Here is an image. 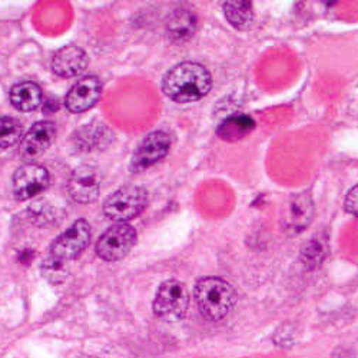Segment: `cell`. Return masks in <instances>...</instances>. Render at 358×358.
Masks as SVG:
<instances>
[{
  "instance_id": "cell-13",
  "label": "cell",
  "mask_w": 358,
  "mask_h": 358,
  "mask_svg": "<svg viewBox=\"0 0 358 358\" xmlns=\"http://www.w3.org/2000/svg\"><path fill=\"white\" fill-rule=\"evenodd\" d=\"M314 215V203L308 194H296L294 195L284 213V222L289 231H303L313 220Z\"/></svg>"
},
{
  "instance_id": "cell-19",
  "label": "cell",
  "mask_w": 358,
  "mask_h": 358,
  "mask_svg": "<svg viewBox=\"0 0 358 358\" xmlns=\"http://www.w3.org/2000/svg\"><path fill=\"white\" fill-rule=\"evenodd\" d=\"M106 132L105 127H85L78 132L76 141H78V146L80 149H85V151H91L92 148H95L98 143L102 142L103 139V134Z\"/></svg>"
},
{
  "instance_id": "cell-5",
  "label": "cell",
  "mask_w": 358,
  "mask_h": 358,
  "mask_svg": "<svg viewBox=\"0 0 358 358\" xmlns=\"http://www.w3.org/2000/svg\"><path fill=\"white\" fill-rule=\"evenodd\" d=\"M138 234L128 224H117L109 228L96 243V254L108 262L125 258L136 244Z\"/></svg>"
},
{
  "instance_id": "cell-16",
  "label": "cell",
  "mask_w": 358,
  "mask_h": 358,
  "mask_svg": "<svg viewBox=\"0 0 358 358\" xmlns=\"http://www.w3.org/2000/svg\"><path fill=\"white\" fill-rule=\"evenodd\" d=\"M224 13L228 22L238 31H248L254 23V10L251 2H225Z\"/></svg>"
},
{
  "instance_id": "cell-1",
  "label": "cell",
  "mask_w": 358,
  "mask_h": 358,
  "mask_svg": "<svg viewBox=\"0 0 358 358\" xmlns=\"http://www.w3.org/2000/svg\"><path fill=\"white\" fill-rule=\"evenodd\" d=\"M211 73L199 64L184 62L172 68L162 80L164 94L179 103L196 102L210 94Z\"/></svg>"
},
{
  "instance_id": "cell-3",
  "label": "cell",
  "mask_w": 358,
  "mask_h": 358,
  "mask_svg": "<svg viewBox=\"0 0 358 358\" xmlns=\"http://www.w3.org/2000/svg\"><path fill=\"white\" fill-rule=\"evenodd\" d=\"M148 194L143 188L128 185L117 189L103 203V214L119 224L136 218L146 206Z\"/></svg>"
},
{
  "instance_id": "cell-4",
  "label": "cell",
  "mask_w": 358,
  "mask_h": 358,
  "mask_svg": "<svg viewBox=\"0 0 358 358\" xmlns=\"http://www.w3.org/2000/svg\"><path fill=\"white\" fill-rule=\"evenodd\" d=\"M189 307V295L187 287L176 280L165 281L154 300L155 315L166 322L182 320Z\"/></svg>"
},
{
  "instance_id": "cell-20",
  "label": "cell",
  "mask_w": 358,
  "mask_h": 358,
  "mask_svg": "<svg viewBox=\"0 0 358 358\" xmlns=\"http://www.w3.org/2000/svg\"><path fill=\"white\" fill-rule=\"evenodd\" d=\"M42 273L46 280H49L53 284H59L68 277V268H66L65 262L59 261L49 255V258L43 261Z\"/></svg>"
},
{
  "instance_id": "cell-14",
  "label": "cell",
  "mask_w": 358,
  "mask_h": 358,
  "mask_svg": "<svg viewBox=\"0 0 358 358\" xmlns=\"http://www.w3.org/2000/svg\"><path fill=\"white\" fill-rule=\"evenodd\" d=\"M255 128V121L245 113H235L228 116L218 127V136L227 142L244 139Z\"/></svg>"
},
{
  "instance_id": "cell-9",
  "label": "cell",
  "mask_w": 358,
  "mask_h": 358,
  "mask_svg": "<svg viewBox=\"0 0 358 358\" xmlns=\"http://www.w3.org/2000/svg\"><path fill=\"white\" fill-rule=\"evenodd\" d=\"M69 194L79 203L95 202L101 192V175L96 168L83 165L73 171L69 179Z\"/></svg>"
},
{
  "instance_id": "cell-2",
  "label": "cell",
  "mask_w": 358,
  "mask_h": 358,
  "mask_svg": "<svg viewBox=\"0 0 358 358\" xmlns=\"http://www.w3.org/2000/svg\"><path fill=\"white\" fill-rule=\"evenodd\" d=\"M201 314L210 321L225 318L236 303V292L231 284L218 277L201 278L194 289Z\"/></svg>"
},
{
  "instance_id": "cell-10",
  "label": "cell",
  "mask_w": 358,
  "mask_h": 358,
  "mask_svg": "<svg viewBox=\"0 0 358 358\" xmlns=\"http://www.w3.org/2000/svg\"><path fill=\"white\" fill-rule=\"evenodd\" d=\"M102 94V83L96 76H86L76 82L66 95V108L72 113H82L95 106Z\"/></svg>"
},
{
  "instance_id": "cell-12",
  "label": "cell",
  "mask_w": 358,
  "mask_h": 358,
  "mask_svg": "<svg viewBox=\"0 0 358 358\" xmlns=\"http://www.w3.org/2000/svg\"><path fill=\"white\" fill-rule=\"evenodd\" d=\"M87 55L78 46H66L53 56L52 69L61 78H73L83 73L87 68Z\"/></svg>"
},
{
  "instance_id": "cell-21",
  "label": "cell",
  "mask_w": 358,
  "mask_h": 358,
  "mask_svg": "<svg viewBox=\"0 0 358 358\" xmlns=\"http://www.w3.org/2000/svg\"><path fill=\"white\" fill-rule=\"evenodd\" d=\"M345 211L354 217H358V185L350 189L344 201Z\"/></svg>"
},
{
  "instance_id": "cell-15",
  "label": "cell",
  "mask_w": 358,
  "mask_h": 358,
  "mask_svg": "<svg viewBox=\"0 0 358 358\" xmlns=\"http://www.w3.org/2000/svg\"><path fill=\"white\" fill-rule=\"evenodd\" d=\"M10 102L17 110H35L42 102V89L34 82H20L12 87Z\"/></svg>"
},
{
  "instance_id": "cell-8",
  "label": "cell",
  "mask_w": 358,
  "mask_h": 358,
  "mask_svg": "<svg viewBox=\"0 0 358 358\" xmlns=\"http://www.w3.org/2000/svg\"><path fill=\"white\" fill-rule=\"evenodd\" d=\"M171 148V138L166 132H151L136 148L131 161V169L134 172H142L146 168L155 165L166 157Z\"/></svg>"
},
{
  "instance_id": "cell-7",
  "label": "cell",
  "mask_w": 358,
  "mask_h": 358,
  "mask_svg": "<svg viewBox=\"0 0 358 358\" xmlns=\"http://www.w3.org/2000/svg\"><path fill=\"white\" fill-rule=\"evenodd\" d=\"M49 182L50 176L45 166L38 164H26L20 166L13 175V195L19 201L31 199L35 195L43 192L49 187Z\"/></svg>"
},
{
  "instance_id": "cell-11",
  "label": "cell",
  "mask_w": 358,
  "mask_h": 358,
  "mask_svg": "<svg viewBox=\"0 0 358 358\" xmlns=\"http://www.w3.org/2000/svg\"><path fill=\"white\" fill-rule=\"evenodd\" d=\"M55 136H56V128L52 122L43 121V122L35 124L22 139L20 157L24 161L36 159L52 145Z\"/></svg>"
},
{
  "instance_id": "cell-18",
  "label": "cell",
  "mask_w": 358,
  "mask_h": 358,
  "mask_svg": "<svg viewBox=\"0 0 358 358\" xmlns=\"http://www.w3.org/2000/svg\"><path fill=\"white\" fill-rule=\"evenodd\" d=\"M23 134L22 124L15 117H0V148L6 149L13 146Z\"/></svg>"
},
{
  "instance_id": "cell-6",
  "label": "cell",
  "mask_w": 358,
  "mask_h": 358,
  "mask_svg": "<svg viewBox=\"0 0 358 358\" xmlns=\"http://www.w3.org/2000/svg\"><path fill=\"white\" fill-rule=\"evenodd\" d=\"M91 225L85 220L76 221L53 241L50 257L62 262L75 259L87 248L89 243H91Z\"/></svg>"
},
{
  "instance_id": "cell-17",
  "label": "cell",
  "mask_w": 358,
  "mask_h": 358,
  "mask_svg": "<svg viewBox=\"0 0 358 358\" xmlns=\"http://www.w3.org/2000/svg\"><path fill=\"white\" fill-rule=\"evenodd\" d=\"M169 35L175 41H185L195 31V16L189 12H176L168 23Z\"/></svg>"
}]
</instances>
